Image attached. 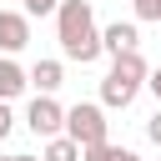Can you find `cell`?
Returning a JSON list of instances; mask_svg holds the SVG:
<instances>
[{"instance_id": "cell-11", "label": "cell", "mask_w": 161, "mask_h": 161, "mask_svg": "<svg viewBox=\"0 0 161 161\" xmlns=\"http://www.w3.org/2000/svg\"><path fill=\"white\" fill-rule=\"evenodd\" d=\"M136 5V20H151V25H161V0H131Z\"/></svg>"}, {"instance_id": "cell-16", "label": "cell", "mask_w": 161, "mask_h": 161, "mask_svg": "<svg viewBox=\"0 0 161 161\" xmlns=\"http://www.w3.org/2000/svg\"><path fill=\"white\" fill-rule=\"evenodd\" d=\"M0 161H40V156H25V151H10V156H0Z\"/></svg>"}, {"instance_id": "cell-14", "label": "cell", "mask_w": 161, "mask_h": 161, "mask_svg": "<svg viewBox=\"0 0 161 161\" xmlns=\"http://www.w3.org/2000/svg\"><path fill=\"white\" fill-rule=\"evenodd\" d=\"M10 126H15V121H10V101H0V141L10 136Z\"/></svg>"}, {"instance_id": "cell-4", "label": "cell", "mask_w": 161, "mask_h": 161, "mask_svg": "<svg viewBox=\"0 0 161 161\" xmlns=\"http://www.w3.org/2000/svg\"><path fill=\"white\" fill-rule=\"evenodd\" d=\"M25 126H30V131L45 141V136H55V131L65 126V106H60L55 96H45V91H40V96L25 106Z\"/></svg>"}, {"instance_id": "cell-13", "label": "cell", "mask_w": 161, "mask_h": 161, "mask_svg": "<svg viewBox=\"0 0 161 161\" xmlns=\"http://www.w3.org/2000/svg\"><path fill=\"white\" fill-rule=\"evenodd\" d=\"M146 136H151V141H156V146H161V106H156V116H151V121H146Z\"/></svg>"}, {"instance_id": "cell-9", "label": "cell", "mask_w": 161, "mask_h": 161, "mask_svg": "<svg viewBox=\"0 0 161 161\" xmlns=\"http://www.w3.org/2000/svg\"><path fill=\"white\" fill-rule=\"evenodd\" d=\"M40 161H80V146H75L65 131H55V136H45V151H40Z\"/></svg>"}, {"instance_id": "cell-12", "label": "cell", "mask_w": 161, "mask_h": 161, "mask_svg": "<svg viewBox=\"0 0 161 161\" xmlns=\"http://www.w3.org/2000/svg\"><path fill=\"white\" fill-rule=\"evenodd\" d=\"M20 5H25V15H55L60 0H20Z\"/></svg>"}, {"instance_id": "cell-6", "label": "cell", "mask_w": 161, "mask_h": 161, "mask_svg": "<svg viewBox=\"0 0 161 161\" xmlns=\"http://www.w3.org/2000/svg\"><path fill=\"white\" fill-rule=\"evenodd\" d=\"M136 45H141L136 20H116V25L101 30V50H106V55H121V50H136Z\"/></svg>"}, {"instance_id": "cell-15", "label": "cell", "mask_w": 161, "mask_h": 161, "mask_svg": "<svg viewBox=\"0 0 161 161\" xmlns=\"http://www.w3.org/2000/svg\"><path fill=\"white\" fill-rule=\"evenodd\" d=\"M146 86H151V96L161 101V65H156V70H146Z\"/></svg>"}, {"instance_id": "cell-7", "label": "cell", "mask_w": 161, "mask_h": 161, "mask_svg": "<svg viewBox=\"0 0 161 161\" xmlns=\"http://www.w3.org/2000/svg\"><path fill=\"white\" fill-rule=\"evenodd\" d=\"M25 86H30L25 65H20L15 55H0V101H15V96H25Z\"/></svg>"}, {"instance_id": "cell-8", "label": "cell", "mask_w": 161, "mask_h": 161, "mask_svg": "<svg viewBox=\"0 0 161 161\" xmlns=\"http://www.w3.org/2000/svg\"><path fill=\"white\" fill-rule=\"evenodd\" d=\"M25 75H30V86H35V91H45V96H55V91L65 86V65H60V60H35Z\"/></svg>"}, {"instance_id": "cell-1", "label": "cell", "mask_w": 161, "mask_h": 161, "mask_svg": "<svg viewBox=\"0 0 161 161\" xmlns=\"http://www.w3.org/2000/svg\"><path fill=\"white\" fill-rule=\"evenodd\" d=\"M55 40H60V55L65 60L91 65L101 55V25H96L91 0H60L55 5Z\"/></svg>"}, {"instance_id": "cell-2", "label": "cell", "mask_w": 161, "mask_h": 161, "mask_svg": "<svg viewBox=\"0 0 161 161\" xmlns=\"http://www.w3.org/2000/svg\"><path fill=\"white\" fill-rule=\"evenodd\" d=\"M141 86H146V60H141V45H136V50L111 55V70H106V80H101V106L126 111V106L141 96Z\"/></svg>"}, {"instance_id": "cell-5", "label": "cell", "mask_w": 161, "mask_h": 161, "mask_svg": "<svg viewBox=\"0 0 161 161\" xmlns=\"http://www.w3.org/2000/svg\"><path fill=\"white\" fill-rule=\"evenodd\" d=\"M30 45V15L25 10H0V50L15 55Z\"/></svg>"}, {"instance_id": "cell-10", "label": "cell", "mask_w": 161, "mask_h": 161, "mask_svg": "<svg viewBox=\"0 0 161 161\" xmlns=\"http://www.w3.org/2000/svg\"><path fill=\"white\" fill-rule=\"evenodd\" d=\"M80 161H141V156H136V151H126V146L96 141V146H80Z\"/></svg>"}, {"instance_id": "cell-3", "label": "cell", "mask_w": 161, "mask_h": 161, "mask_svg": "<svg viewBox=\"0 0 161 161\" xmlns=\"http://www.w3.org/2000/svg\"><path fill=\"white\" fill-rule=\"evenodd\" d=\"M75 146H96V141H106V106H96V101H75L70 111H65V126H60Z\"/></svg>"}]
</instances>
